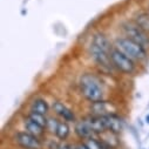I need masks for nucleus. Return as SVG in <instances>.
<instances>
[{
    "label": "nucleus",
    "instance_id": "aec40b11",
    "mask_svg": "<svg viewBox=\"0 0 149 149\" xmlns=\"http://www.w3.org/2000/svg\"><path fill=\"white\" fill-rule=\"evenodd\" d=\"M147 122H148V123H149V115H148V116H147Z\"/></svg>",
    "mask_w": 149,
    "mask_h": 149
},
{
    "label": "nucleus",
    "instance_id": "20e7f679",
    "mask_svg": "<svg viewBox=\"0 0 149 149\" xmlns=\"http://www.w3.org/2000/svg\"><path fill=\"white\" fill-rule=\"evenodd\" d=\"M110 59L111 63L115 68H118L120 72L126 73V74H132L135 70V63L132 58L126 55L120 49H113L110 53Z\"/></svg>",
    "mask_w": 149,
    "mask_h": 149
},
{
    "label": "nucleus",
    "instance_id": "9b49d317",
    "mask_svg": "<svg viewBox=\"0 0 149 149\" xmlns=\"http://www.w3.org/2000/svg\"><path fill=\"white\" fill-rule=\"evenodd\" d=\"M75 132L84 140H87V139L92 137V135L94 133L92 130V128L89 127V125L87 123L86 120H81V121L77 122V125H75Z\"/></svg>",
    "mask_w": 149,
    "mask_h": 149
},
{
    "label": "nucleus",
    "instance_id": "4468645a",
    "mask_svg": "<svg viewBox=\"0 0 149 149\" xmlns=\"http://www.w3.org/2000/svg\"><path fill=\"white\" fill-rule=\"evenodd\" d=\"M25 127L27 129V133H29V134H32V135H34L36 137L42 135V133H44V128L41 126H39V125H36L29 118H27V120L25 121Z\"/></svg>",
    "mask_w": 149,
    "mask_h": 149
},
{
    "label": "nucleus",
    "instance_id": "6e6552de",
    "mask_svg": "<svg viewBox=\"0 0 149 149\" xmlns=\"http://www.w3.org/2000/svg\"><path fill=\"white\" fill-rule=\"evenodd\" d=\"M104 120H106V126H107V130L108 132L113 133V134H118V133H120L122 130L123 122L118 115H115V114L106 115Z\"/></svg>",
    "mask_w": 149,
    "mask_h": 149
},
{
    "label": "nucleus",
    "instance_id": "ddd939ff",
    "mask_svg": "<svg viewBox=\"0 0 149 149\" xmlns=\"http://www.w3.org/2000/svg\"><path fill=\"white\" fill-rule=\"evenodd\" d=\"M135 24L143 29L146 33H149V13L148 12H140L134 18Z\"/></svg>",
    "mask_w": 149,
    "mask_h": 149
},
{
    "label": "nucleus",
    "instance_id": "f257e3e1",
    "mask_svg": "<svg viewBox=\"0 0 149 149\" xmlns=\"http://www.w3.org/2000/svg\"><path fill=\"white\" fill-rule=\"evenodd\" d=\"M111 47L108 41V39L101 33L95 34L93 38V42L91 45V54L92 58L95 60V62L103 67H110L113 66L110 59Z\"/></svg>",
    "mask_w": 149,
    "mask_h": 149
},
{
    "label": "nucleus",
    "instance_id": "f3484780",
    "mask_svg": "<svg viewBox=\"0 0 149 149\" xmlns=\"http://www.w3.org/2000/svg\"><path fill=\"white\" fill-rule=\"evenodd\" d=\"M56 136L61 140H65L68 134H69V127L66 122H59V126H58V129H56Z\"/></svg>",
    "mask_w": 149,
    "mask_h": 149
},
{
    "label": "nucleus",
    "instance_id": "1a4fd4ad",
    "mask_svg": "<svg viewBox=\"0 0 149 149\" xmlns=\"http://www.w3.org/2000/svg\"><path fill=\"white\" fill-rule=\"evenodd\" d=\"M87 121V123L89 125V127L92 128V130L94 133H104L107 132V126H106V120L104 116H96V115H92L87 119H85Z\"/></svg>",
    "mask_w": 149,
    "mask_h": 149
},
{
    "label": "nucleus",
    "instance_id": "dca6fc26",
    "mask_svg": "<svg viewBox=\"0 0 149 149\" xmlns=\"http://www.w3.org/2000/svg\"><path fill=\"white\" fill-rule=\"evenodd\" d=\"M84 146L87 148V149H106L103 142L101 141H97L96 139H93V137H89L85 141Z\"/></svg>",
    "mask_w": 149,
    "mask_h": 149
},
{
    "label": "nucleus",
    "instance_id": "0eeeda50",
    "mask_svg": "<svg viewBox=\"0 0 149 149\" xmlns=\"http://www.w3.org/2000/svg\"><path fill=\"white\" fill-rule=\"evenodd\" d=\"M91 110L93 115L96 116H106V115H110L114 114L113 111L115 110V108L113 107V104H110L109 102L106 101H97V102H93L91 106Z\"/></svg>",
    "mask_w": 149,
    "mask_h": 149
},
{
    "label": "nucleus",
    "instance_id": "423d86ee",
    "mask_svg": "<svg viewBox=\"0 0 149 149\" xmlns=\"http://www.w3.org/2000/svg\"><path fill=\"white\" fill-rule=\"evenodd\" d=\"M15 140L19 146H21L25 149H41L42 144L39 141V139L26 132H20L17 134Z\"/></svg>",
    "mask_w": 149,
    "mask_h": 149
},
{
    "label": "nucleus",
    "instance_id": "39448f33",
    "mask_svg": "<svg viewBox=\"0 0 149 149\" xmlns=\"http://www.w3.org/2000/svg\"><path fill=\"white\" fill-rule=\"evenodd\" d=\"M122 29H123V32H125V34H126V36L128 39L140 44L144 48L149 47V36H148V33H146L143 29H141L136 24H130V22L123 24Z\"/></svg>",
    "mask_w": 149,
    "mask_h": 149
},
{
    "label": "nucleus",
    "instance_id": "6ab92c4d",
    "mask_svg": "<svg viewBox=\"0 0 149 149\" xmlns=\"http://www.w3.org/2000/svg\"><path fill=\"white\" fill-rule=\"evenodd\" d=\"M60 149H70V148H69V146H66V144H65V146H61Z\"/></svg>",
    "mask_w": 149,
    "mask_h": 149
},
{
    "label": "nucleus",
    "instance_id": "f03ea898",
    "mask_svg": "<svg viewBox=\"0 0 149 149\" xmlns=\"http://www.w3.org/2000/svg\"><path fill=\"white\" fill-rule=\"evenodd\" d=\"M80 87L84 96L92 103L102 100L103 97L102 86L100 85V81L97 80V78H95L92 74H85L81 78Z\"/></svg>",
    "mask_w": 149,
    "mask_h": 149
},
{
    "label": "nucleus",
    "instance_id": "2eb2a0df",
    "mask_svg": "<svg viewBox=\"0 0 149 149\" xmlns=\"http://www.w3.org/2000/svg\"><path fill=\"white\" fill-rule=\"evenodd\" d=\"M28 118L34 121L36 125L41 126L42 128H46L47 127V119L45 118V115H41V114H38V113H34V111H31Z\"/></svg>",
    "mask_w": 149,
    "mask_h": 149
},
{
    "label": "nucleus",
    "instance_id": "7ed1b4c3",
    "mask_svg": "<svg viewBox=\"0 0 149 149\" xmlns=\"http://www.w3.org/2000/svg\"><path fill=\"white\" fill-rule=\"evenodd\" d=\"M118 49L123 52L126 55L132 58L133 60H144L147 58V51L140 44L128 39V38H120L115 42Z\"/></svg>",
    "mask_w": 149,
    "mask_h": 149
},
{
    "label": "nucleus",
    "instance_id": "9d476101",
    "mask_svg": "<svg viewBox=\"0 0 149 149\" xmlns=\"http://www.w3.org/2000/svg\"><path fill=\"white\" fill-rule=\"evenodd\" d=\"M53 109H54L55 113L59 116H61L65 121H74V120H75V116H74L73 111L67 106H65L63 103H61L59 101L53 103Z\"/></svg>",
    "mask_w": 149,
    "mask_h": 149
},
{
    "label": "nucleus",
    "instance_id": "f8f14e48",
    "mask_svg": "<svg viewBox=\"0 0 149 149\" xmlns=\"http://www.w3.org/2000/svg\"><path fill=\"white\" fill-rule=\"evenodd\" d=\"M48 103L46 102V100L44 99H36L33 101L32 107H31V111H34V113H38L41 115H46L48 113Z\"/></svg>",
    "mask_w": 149,
    "mask_h": 149
},
{
    "label": "nucleus",
    "instance_id": "a211bd4d",
    "mask_svg": "<svg viewBox=\"0 0 149 149\" xmlns=\"http://www.w3.org/2000/svg\"><path fill=\"white\" fill-rule=\"evenodd\" d=\"M58 126H59V121H56L55 119H48L47 120V129L52 133H56V129H58Z\"/></svg>",
    "mask_w": 149,
    "mask_h": 149
}]
</instances>
